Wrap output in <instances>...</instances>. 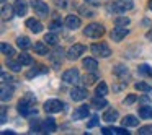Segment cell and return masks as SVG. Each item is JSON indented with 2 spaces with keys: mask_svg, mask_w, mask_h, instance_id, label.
<instances>
[{
  "mask_svg": "<svg viewBox=\"0 0 152 135\" xmlns=\"http://www.w3.org/2000/svg\"><path fill=\"white\" fill-rule=\"evenodd\" d=\"M49 30H51V31H57V30H61V21H53V23L49 25Z\"/></svg>",
  "mask_w": 152,
  "mask_h": 135,
  "instance_id": "cell-42",
  "label": "cell"
},
{
  "mask_svg": "<svg viewBox=\"0 0 152 135\" xmlns=\"http://www.w3.org/2000/svg\"><path fill=\"white\" fill-rule=\"evenodd\" d=\"M139 134H141V135H151L152 134V125H144V127H139Z\"/></svg>",
  "mask_w": 152,
  "mask_h": 135,
  "instance_id": "cell-37",
  "label": "cell"
},
{
  "mask_svg": "<svg viewBox=\"0 0 152 135\" xmlns=\"http://www.w3.org/2000/svg\"><path fill=\"white\" fill-rule=\"evenodd\" d=\"M82 65H83V69H85L87 72H96V69H98V62H96L95 59H92V57L83 59Z\"/></svg>",
  "mask_w": 152,
  "mask_h": 135,
  "instance_id": "cell-16",
  "label": "cell"
},
{
  "mask_svg": "<svg viewBox=\"0 0 152 135\" xmlns=\"http://www.w3.org/2000/svg\"><path fill=\"white\" fill-rule=\"evenodd\" d=\"M87 116H88V108H87V106H79V108L74 109V112H72V119H74V121L87 119Z\"/></svg>",
  "mask_w": 152,
  "mask_h": 135,
  "instance_id": "cell-13",
  "label": "cell"
},
{
  "mask_svg": "<svg viewBox=\"0 0 152 135\" xmlns=\"http://www.w3.org/2000/svg\"><path fill=\"white\" fill-rule=\"evenodd\" d=\"M56 132V122H54L53 117H48L43 121V132L41 134H53Z\"/></svg>",
  "mask_w": 152,
  "mask_h": 135,
  "instance_id": "cell-14",
  "label": "cell"
},
{
  "mask_svg": "<svg viewBox=\"0 0 152 135\" xmlns=\"http://www.w3.org/2000/svg\"><path fill=\"white\" fill-rule=\"evenodd\" d=\"M137 70L142 73V75H152V67H149L147 64H142V65H139Z\"/></svg>",
  "mask_w": 152,
  "mask_h": 135,
  "instance_id": "cell-36",
  "label": "cell"
},
{
  "mask_svg": "<svg viewBox=\"0 0 152 135\" xmlns=\"http://www.w3.org/2000/svg\"><path fill=\"white\" fill-rule=\"evenodd\" d=\"M57 36L54 33H48L46 36H44V43L48 44V46H57Z\"/></svg>",
  "mask_w": 152,
  "mask_h": 135,
  "instance_id": "cell-29",
  "label": "cell"
},
{
  "mask_svg": "<svg viewBox=\"0 0 152 135\" xmlns=\"http://www.w3.org/2000/svg\"><path fill=\"white\" fill-rule=\"evenodd\" d=\"M102 119L105 122H110V124H111V122H115V121H118V119H119V112L116 111V109H108V111L103 114Z\"/></svg>",
  "mask_w": 152,
  "mask_h": 135,
  "instance_id": "cell-18",
  "label": "cell"
},
{
  "mask_svg": "<svg viewBox=\"0 0 152 135\" xmlns=\"http://www.w3.org/2000/svg\"><path fill=\"white\" fill-rule=\"evenodd\" d=\"M92 106L95 109H103V108H106V106H108V103H106L105 96H96V98L92 99Z\"/></svg>",
  "mask_w": 152,
  "mask_h": 135,
  "instance_id": "cell-21",
  "label": "cell"
},
{
  "mask_svg": "<svg viewBox=\"0 0 152 135\" xmlns=\"http://www.w3.org/2000/svg\"><path fill=\"white\" fill-rule=\"evenodd\" d=\"M90 51H92V52L95 54L96 57H103V59H106V57L111 56V49H110V46H108L106 43H96V44H92Z\"/></svg>",
  "mask_w": 152,
  "mask_h": 135,
  "instance_id": "cell-5",
  "label": "cell"
},
{
  "mask_svg": "<svg viewBox=\"0 0 152 135\" xmlns=\"http://www.w3.org/2000/svg\"><path fill=\"white\" fill-rule=\"evenodd\" d=\"M12 80H13V78H12L10 75H7V73H2V83H7V82L10 83Z\"/></svg>",
  "mask_w": 152,
  "mask_h": 135,
  "instance_id": "cell-44",
  "label": "cell"
},
{
  "mask_svg": "<svg viewBox=\"0 0 152 135\" xmlns=\"http://www.w3.org/2000/svg\"><path fill=\"white\" fill-rule=\"evenodd\" d=\"M87 96H88V91H87V88H80V86H75V88L70 91V98H72L74 101H83Z\"/></svg>",
  "mask_w": 152,
  "mask_h": 135,
  "instance_id": "cell-10",
  "label": "cell"
},
{
  "mask_svg": "<svg viewBox=\"0 0 152 135\" xmlns=\"http://www.w3.org/2000/svg\"><path fill=\"white\" fill-rule=\"evenodd\" d=\"M145 36H147V39H151V41H152V30H151V31H147V34H145Z\"/></svg>",
  "mask_w": 152,
  "mask_h": 135,
  "instance_id": "cell-49",
  "label": "cell"
},
{
  "mask_svg": "<svg viewBox=\"0 0 152 135\" xmlns=\"http://www.w3.org/2000/svg\"><path fill=\"white\" fill-rule=\"evenodd\" d=\"M18 112L25 117H30V116H36V108H34V98L31 95H26L23 99H20L18 103Z\"/></svg>",
  "mask_w": 152,
  "mask_h": 135,
  "instance_id": "cell-1",
  "label": "cell"
},
{
  "mask_svg": "<svg viewBox=\"0 0 152 135\" xmlns=\"http://www.w3.org/2000/svg\"><path fill=\"white\" fill-rule=\"evenodd\" d=\"M31 2V7H33L34 13L38 15L39 18H48V15H49V7H48L46 2H43V0H30Z\"/></svg>",
  "mask_w": 152,
  "mask_h": 135,
  "instance_id": "cell-4",
  "label": "cell"
},
{
  "mask_svg": "<svg viewBox=\"0 0 152 135\" xmlns=\"http://www.w3.org/2000/svg\"><path fill=\"white\" fill-rule=\"evenodd\" d=\"M149 8H151V10H152V0H151V2H149Z\"/></svg>",
  "mask_w": 152,
  "mask_h": 135,
  "instance_id": "cell-50",
  "label": "cell"
},
{
  "mask_svg": "<svg viewBox=\"0 0 152 135\" xmlns=\"http://www.w3.org/2000/svg\"><path fill=\"white\" fill-rule=\"evenodd\" d=\"M139 103H142V104H147V103H149V98H147V96H142V98L139 99Z\"/></svg>",
  "mask_w": 152,
  "mask_h": 135,
  "instance_id": "cell-46",
  "label": "cell"
},
{
  "mask_svg": "<svg viewBox=\"0 0 152 135\" xmlns=\"http://www.w3.org/2000/svg\"><path fill=\"white\" fill-rule=\"evenodd\" d=\"M83 34L90 39H100V38L105 34V28L102 26L100 23H92L83 30Z\"/></svg>",
  "mask_w": 152,
  "mask_h": 135,
  "instance_id": "cell-2",
  "label": "cell"
},
{
  "mask_svg": "<svg viewBox=\"0 0 152 135\" xmlns=\"http://www.w3.org/2000/svg\"><path fill=\"white\" fill-rule=\"evenodd\" d=\"M96 80H98V75H96V72H88V73H85V77L82 78V82H83V85L90 86V85H93Z\"/></svg>",
  "mask_w": 152,
  "mask_h": 135,
  "instance_id": "cell-22",
  "label": "cell"
},
{
  "mask_svg": "<svg viewBox=\"0 0 152 135\" xmlns=\"http://www.w3.org/2000/svg\"><path fill=\"white\" fill-rule=\"evenodd\" d=\"M62 56H64V51L59 49V47H57V49L54 51L53 54H49V59H51V62L54 64V67H56V69H59V67H61V62H62Z\"/></svg>",
  "mask_w": 152,
  "mask_h": 135,
  "instance_id": "cell-12",
  "label": "cell"
},
{
  "mask_svg": "<svg viewBox=\"0 0 152 135\" xmlns=\"http://www.w3.org/2000/svg\"><path fill=\"white\" fill-rule=\"evenodd\" d=\"M64 109V103L59 101V99H48L44 103V111L49 112V114H56V112H61Z\"/></svg>",
  "mask_w": 152,
  "mask_h": 135,
  "instance_id": "cell-6",
  "label": "cell"
},
{
  "mask_svg": "<svg viewBox=\"0 0 152 135\" xmlns=\"http://www.w3.org/2000/svg\"><path fill=\"white\" fill-rule=\"evenodd\" d=\"M13 15H15L13 7H10V5H7V4H2V18H4V20H10Z\"/></svg>",
  "mask_w": 152,
  "mask_h": 135,
  "instance_id": "cell-20",
  "label": "cell"
},
{
  "mask_svg": "<svg viewBox=\"0 0 152 135\" xmlns=\"http://www.w3.org/2000/svg\"><path fill=\"white\" fill-rule=\"evenodd\" d=\"M115 25H116V26H128V25H129V18L128 17H116L115 18Z\"/></svg>",
  "mask_w": 152,
  "mask_h": 135,
  "instance_id": "cell-35",
  "label": "cell"
},
{
  "mask_svg": "<svg viewBox=\"0 0 152 135\" xmlns=\"http://www.w3.org/2000/svg\"><path fill=\"white\" fill-rule=\"evenodd\" d=\"M13 8H15V15H17V17H25V15H26V10H28L26 4H25L23 0H17Z\"/></svg>",
  "mask_w": 152,
  "mask_h": 135,
  "instance_id": "cell-17",
  "label": "cell"
},
{
  "mask_svg": "<svg viewBox=\"0 0 152 135\" xmlns=\"http://www.w3.org/2000/svg\"><path fill=\"white\" fill-rule=\"evenodd\" d=\"M17 46L20 47V49L26 51L28 47H31V43H30V39H28L26 36H20V38H17Z\"/></svg>",
  "mask_w": 152,
  "mask_h": 135,
  "instance_id": "cell-26",
  "label": "cell"
},
{
  "mask_svg": "<svg viewBox=\"0 0 152 135\" xmlns=\"http://www.w3.org/2000/svg\"><path fill=\"white\" fill-rule=\"evenodd\" d=\"M128 34H129V30L126 26H116V28H113V31L110 33V38H111V41H115V43H119V41H123Z\"/></svg>",
  "mask_w": 152,
  "mask_h": 135,
  "instance_id": "cell-7",
  "label": "cell"
},
{
  "mask_svg": "<svg viewBox=\"0 0 152 135\" xmlns=\"http://www.w3.org/2000/svg\"><path fill=\"white\" fill-rule=\"evenodd\" d=\"M18 60H20L23 65H31V64H33L31 56H30V54H26V52H21L20 56H18Z\"/></svg>",
  "mask_w": 152,
  "mask_h": 135,
  "instance_id": "cell-32",
  "label": "cell"
},
{
  "mask_svg": "<svg viewBox=\"0 0 152 135\" xmlns=\"http://www.w3.org/2000/svg\"><path fill=\"white\" fill-rule=\"evenodd\" d=\"M136 101H137V96H136V95H129L128 98L124 99V104L129 106V104H132V103H136Z\"/></svg>",
  "mask_w": 152,
  "mask_h": 135,
  "instance_id": "cell-40",
  "label": "cell"
},
{
  "mask_svg": "<svg viewBox=\"0 0 152 135\" xmlns=\"http://www.w3.org/2000/svg\"><path fill=\"white\" fill-rule=\"evenodd\" d=\"M34 52L39 54V56H48L49 51H48V44L46 43H36L34 44Z\"/></svg>",
  "mask_w": 152,
  "mask_h": 135,
  "instance_id": "cell-25",
  "label": "cell"
},
{
  "mask_svg": "<svg viewBox=\"0 0 152 135\" xmlns=\"http://www.w3.org/2000/svg\"><path fill=\"white\" fill-rule=\"evenodd\" d=\"M0 2H2V4H7V0H0Z\"/></svg>",
  "mask_w": 152,
  "mask_h": 135,
  "instance_id": "cell-51",
  "label": "cell"
},
{
  "mask_svg": "<svg viewBox=\"0 0 152 135\" xmlns=\"http://www.w3.org/2000/svg\"><path fill=\"white\" fill-rule=\"evenodd\" d=\"M80 25H82V20H80L77 15H67L66 17V26L69 28V30L75 31L77 28H80Z\"/></svg>",
  "mask_w": 152,
  "mask_h": 135,
  "instance_id": "cell-11",
  "label": "cell"
},
{
  "mask_svg": "<svg viewBox=\"0 0 152 135\" xmlns=\"http://www.w3.org/2000/svg\"><path fill=\"white\" fill-rule=\"evenodd\" d=\"M0 49H2V54H5L7 57H12V56L15 54L13 47H12L10 44H7V43H2V44H0Z\"/></svg>",
  "mask_w": 152,
  "mask_h": 135,
  "instance_id": "cell-30",
  "label": "cell"
},
{
  "mask_svg": "<svg viewBox=\"0 0 152 135\" xmlns=\"http://www.w3.org/2000/svg\"><path fill=\"white\" fill-rule=\"evenodd\" d=\"M113 134L115 135H128L129 132H126V129H123V127H113Z\"/></svg>",
  "mask_w": 152,
  "mask_h": 135,
  "instance_id": "cell-39",
  "label": "cell"
},
{
  "mask_svg": "<svg viewBox=\"0 0 152 135\" xmlns=\"http://www.w3.org/2000/svg\"><path fill=\"white\" fill-rule=\"evenodd\" d=\"M7 65H8V69H10L12 72H20V70H21V65H23V64H21L20 60H18V62H15V60H8Z\"/></svg>",
  "mask_w": 152,
  "mask_h": 135,
  "instance_id": "cell-33",
  "label": "cell"
},
{
  "mask_svg": "<svg viewBox=\"0 0 152 135\" xmlns=\"http://www.w3.org/2000/svg\"><path fill=\"white\" fill-rule=\"evenodd\" d=\"M98 122H100L98 116H93V117L88 121V124H87V127H88V129H92V127H95V125H98Z\"/></svg>",
  "mask_w": 152,
  "mask_h": 135,
  "instance_id": "cell-38",
  "label": "cell"
},
{
  "mask_svg": "<svg viewBox=\"0 0 152 135\" xmlns=\"http://www.w3.org/2000/svg\"><path fill=\"white\" fill-rule=\"evenodd\" d=\"M2 135H15V132L13 130H4V132H2Z\"/></svg>",
  "mask_w": 152,
  "mask_h": 135,
  "instance_id": "cell-47",
  "label": "cell"
},
{
  "mask_svg": "<svg viewBox=\"0 0 152 135\" xmlns=\"http://www.w3.org/2000/svg\"><path fill=\"white\" fill-rule=\"evenodd\" d=\"M95 93H96V96H106L108 95V85L105 82H100V85H96Z\"/></svg>",
  "mask_w": 152,
  "mask_h": 135,
  "instance_id": "cell-28",
  "label": "cell"
},
{
  "mask_svg": "<svg viewBox=\"0 0 152 135\" xmlns=\"http://www.w3.org/2000/svg\"><path fill=\"white\" fill-rule=\"evenodd\" d=\"M83 52H85V46H82V44H74V46L70 47L69 51H67L66 57H67L69 60H77Z\"/></svg>",
  "mask_w": 152,
  "mask_h": 135,
  "instance_id": "cell-9",
  "label": "cell"
},
{
  "mask_svg": "<svg viewBox=\"0 0 152 135\" xmlns=\"http://www.w3.org/2000/svg\"><path fill=\"white\" fill-rule=\"evenodd\" d=\"M123 125H124V127H137L139 119L136 117V116H126V117L123 119Z\"/></svg>",
  "mask_w": 152,
  "mask_h": 135,
  "instance_id": "cell-24",
  "label": "cell"
},
{
  "mask_svg": "<svg viewBox=\"0 0 152 135\" xmlns=\"http://www.w3.org/2000/svg\"><path fill=\"white\" fill-rule=\"evenodd\" d=\"M102 134L103 135H111L113 134V127H103L102 129Z\"/></svg>",
  "mask_w": 152,
  "mask_h": 135,
  "instance_id": "cell-43",
  "label": "cell"
},
{
  "mask_svg": "<svg viewBox=\"0 0 152 135\" xmlns=\"http://www.w3.org/2000/svg\"><path fill=\"white\" fill-rule=\"evenodd\" d=\"M134 88L137 90V91H144V93H151V86L147 85V83H144V82H139V83H136L134 85Z\"/></svg>",
  "mask_w": 152,
  "mask_h": 135,
  "instance_id": "cell-34",
  "label": "cell"
},
{
  "mask_svg": "<svg viewBox=\"0 0 152 135\" xmlns=\"http://www.w3.org/2000/svg\"><path fill=\"white\" fill-rule=\"evenodd\" d=\"M139 117L141 119H152V106H141L139 108Z\"/></svg>",
  "mask_w": 152,
  "mask_h": 135,
  "instance_id": "cell-23",
  "label": "cell"
},
{
  "mask_svg": "<svg viewBox=\"0 0 152 135\" xmlns=\"http://www.w3.org/2000/svg\"><path fill=\"white\" fill-rule=\"evenodd\" d=\"M26 26L30 28V31H33V33H41L43 31V25H41L39 20H36V18H30V20H26Z\"/></svg>",
  "mask_w": 152,
  "mask_h": 135,
  "instance_id": "cell-15",
  "label": "cell"
},
{
  "mask_svg": "<svg viewBox=\"0 0 152 135\" xmlns=\"http://www.w3.org/2000/svg\"><path fill=\"white\" fill-rule=\"evenodd\" d=\"M7 121V108L5 106H2V124Z\"/></svg>",
  "mask_w": 152,
  "mask_h": 135,
  "instance_id": "cell-45",
  "label": "cell"
},
{
  "mask_svg": "<svg viewBox=\"0 0 152 135\" xmlns=\"http://www.w3.org/2000/svg\"><path fill=\"white\" fill-rule=\"evenodd\" d=\"M113 72H115V75H116V77L123 78V77H126V75H128V67H124V65H116Z\"/></svg>",
  "mask_w": 152,
  "mask_h": 135,
  "instance_id": "cell-31",
  "label": "cell"
},
{
  "mask_svg": "<svg viewBox=\"0 0 152 135\" xmlns=\"http://www.w3.org/2000/svg\"><path fill=\"white\" fill-rule=\"evenodd\" d=\"M12 96H13V88L12 86H7V83H2V101H8V99H12Z\"/></svg>",
  "mask_w": 152,
  "mask_h": 135,
  "instance_id": "cell-19",
  "label": "cell"
},
{
  "mask_svg": "<svg viewBox=\"0 0 152 135\" xmlns=\"http://www.w3.org/2000/svg\"><path fill=\"white\" fill-rule=\"evenodd\" d=\"M46 72H48V67H43V65H38L36 69L30 70V72L26 73V77H28V78H33V77L39 75V73H46Z\"/></svg>",
  "mask_w": 152,
  "mask_h": 135,
  "instance_id": "cell-27",
  "label": "cell"
},
{
  "mask_svg": "<svg viewBox=\"0 0 152 135\" xmlns=\"http://www.w3.org/2000/svg\"><path fill=\"white\" fill-rule=\"evenodd\" d=\"M62 80L66 83H69V85H75V83H79L80 82V73H79V70L77 69H69V70H66L64 72V75H62Z\"/></svg>",
  "mask_w": 152,
  "mask_h": 135,
  "instance_id": "cell-8",
  "label": "cell"
},
{
  "mask_svg": "<svg viewBox=\"0 0 152 135\" xmlns=\"http://www.w3.org/2000/svg\"><path fill=\"white\" fill-rule=\"evenodd\" d=\"M85 4H92V5H95L96 4V0H83Z\"/></svg>",
  "mask_w": 152,
  "mask_h": 135,
  "instance_id": "cell-48",
  "label": "cell"
},
{
  "mask_svg": "<svg viewBox=\"0 0 152 135\" xmlns=\"http://www.w3.org/2000/svg\"><path fill=\"white\" fill-rule=\"evenodd\" d=\"M79 10H80V13H82L83 17H93V12L88 10V8H85V7H80Z\"/></svg>",
  "mask_w": 152,
  "mask_h": 135,
  "instance_id": "cell-41",
  "label": "cell"
},
{
  "mask_svg": "<svg viewBox=\"0 0 152 135\" xmlns=\"http://www.w3.org/2000/svg\"><path fill=\"white\" fill-rule=\"evenodd\" d=\"M132 7H134L132 0H116V2H113V4L110 5V10H111L113 13H124V12L131 10Z\"/></svg>",
  "mask_w": 152,
  "mask_h": 135,
  "instance_id": "cell-3",
  "label": "cell"
}]
</instances>
